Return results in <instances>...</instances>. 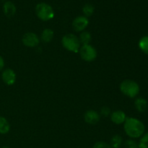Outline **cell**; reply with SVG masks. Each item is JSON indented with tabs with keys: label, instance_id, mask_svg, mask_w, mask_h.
Here are the masks:
<instances>
[{
	"label": "cell",
	"instance_id": "obj_1",
	"mask_svg": "<svg viewBox=\"0 0 148 148\" xmlns=\"http://www.w3.org/2000/svg\"><path fill=\"white\" fill-rule=\"evenodd\" d=\"M124 130L126 134L132 139L140 138L144 134L145 127L143 121L134 117L127 118L124 123Z\"/></svg>",
	"mask_w": 148,
	"mask_h": 148
},
{
	"label": "cell",
	"instance_id": "obj_2",
	"mask_svg": "<svg viewBox=\"0 0 148 148\" xmlns=\"http://www.w3.org/2000/svg\"><path fill=\"white\" fill-rule=\"evenodd\" d=\"M120 90L124 95L130 98H134L140 93L139 84L132 79H124L120 84Z\"/></svg>",
	"mask_w": 148,
	"mask_h": 148
},
{
	"label": "cell",
	"instance_id": "obj_3",
	"mask_svg": "<svg viewBox=\"0 0 148 148\" xmlns=\"http://www.w3.org/2000/svg\"><path fill=\"white\" fill-rule=\"evenodd\" d=\"M62 46L64 49L69 51L77 53L79 52L81 47V43L79 42V38L72 33H68L64 35L62 39Z\"/></svg>",
	"mask_w": 148,
	"mask_h": 148
},
{
	"label": "cell",
	"instance_id": "obj_4",
	"mask_svg": "<svg viewBox=\"0 0 148 148\" xmlns=\"http://www.w3.org/2000/svg\"><path fill=\"white\" fill-rule=\"evenodd\" d=\"M36 14L42 21H49L54 17V11L53 7L49 4L41 2L36 7Z\"/></svg>",
	"mask_w": 148,
	"mask_h": 148
},
{
	"label": "cell",
	"instance_id": "obj_5",
	"mask_svg": "<svg viewBox=\"0 0 148 148\" xmlns=\"http://www.w3.org/2000/svg\"><path fill=\"white\" fill-rule=\"evenodd\" d=\"M79 55L84 61L88 62H92L97 57V51L90 44L83 45L79 49Z\"/></svg>",
	"mask_w": 148,
	"mask_h": 148
},
{
	"label": "cell",
	"instance_id": "obj_6",
	"mask_svg": "<svg viewBox=\"0 0 148 148\" xmlns=\"http://www.w3.org/2000/svg\"><path fill=\"white\" fill-rule=\"evenodd\" d=\"M22 41L23 43L25 46L29 48H34L38 46L39 43H40V40H39V37L38 36L37 34L33 32H29V33H26L24 34L22 38Z\"/></svg>",
	"mask_w": 148,
	"mask_h": 148
},
{
	"label": "cell",
	"instance_id": "obj_7",
	"mask_svg": "<svg viewBox=\"0 0 148 148\" xmlns=\"http://www.w3.org/2000/svg\"><path fill=\"white\" fill-rule=\"evenodd\" d=\"M89 25V20L85 16H78L72 22V27L77 32H82Z\"/></svg>",
	"mask_w": 148,
	"mask_h": 148
},
{
	"label": "cell",
	"instance_id": "obj_8",
	"mask_svg": "<svg viewBox=\"0 0 148 148\" xmlns=\"http://www.w3.org/2000/svg\"><path fill=\"white\" fill-rule=\"evenodd\" d=\"M17 75L13 69L7 68L5 69L1 73V79L7 85H12L15 83Z\"/></svg>",
	"mask_w": 148,
	"mask_h": 148
},
{
	"label": "cell",
	"instance_id": "obj_9",
	"mask_svg": "<svg viewBox=\"0 0 148 148\" xmlns=\"http://www.w3.org/2000/svg\"><path fill=\"white\" fill-rule=\"evenodd\" d=\"M100 114L94 110H88L85 113L84 119L85 122L89 124H95L100 121Z\"/></svg>",
	"mask_w": 148,
	"mask_h": 148
},
{
	"label": "cell",
	"instance_id": "obj_10",
	"mask_svg": "<svg viewBox=\"0 0 148 148\" xmlns=\"http://www.w3.org/2000/svg\"><path fill=\"white\" fill-rule=\"evenodd\" d=\"M126 119H127L126 114L121 110H117V111H114L111 114V121L116 124H124Z\"/></svg>",
	"mask_w": 148,
	"mask_h": 148
},
{
	"label": "cell",
	"instance_id": "obj_11",
	"mask_svg": "<svg viewBox=\"0 0 148 148\" xmlns=\"http://www.w3.org/2000/svg\"><path fill=\"white\" fill-rule=\"evenodd\" d=\"M16 6L13 2L10 1H7L4 2L3 5V12L6 17H12L16 13Z\"/></svg>",
	"mask_w": 148,
	"mask_h": 148
},
{
	"label": "cell",
	"instance_id": "obj_12",
	"mask_svg": "<svg viewBox=\"0 0 148 148\" xmlns=\"http://www.w3.org/2000/svg\"><path fill=\"white\" fill-rule=\"evenodd\" d=\"M134 106L139 112H145V111H147L148 108V103L147 100L140 97L135 100Z\"/></svg>",
	"mask_w": 148,
	"mask_h": 148
},
{
	"label": "cell",
	"instance_id": "obj_13",
	"mask_svg": "<svg viewBox=\"0 0 148 148\" xmlns=\"http://www.w3.org/2000/svg\"><path fill=\"white\" fill-rule=\"evenodd\" d=\"M53 36H54V33L53 30L50 28H46L43 30L40 36V39L44 43H49L53 39Z\"/></svg>",
	"mask_w": 148,
	"mask_h": 148
},
{
	"label": "cell",
	"instance_id": "obj_14",
	"mask_svg": "<svg viewBox=\"0 0 148 148\" xmlns=\"http://www.w3.org/2000/svg\"><path fill=\"white\" fill-rule=\"evenodd\" d=\"M10 124L6 118L0 116V134H6L10 132Z\"/></svg>",
	"mask_w": 148,
	"mask_h": 148
},
{
	"label": "cell",
	"instance_id": "obj_15",
	"mask_svg": "<svg viewBox=\"0 0 148 148\" xmlns=\"http://www.w3.org/2000/svg\"><path fill=\"white\" fill-rule=\"evenodd\" d=\"M138 46L140 50L148 55V36H145L140 39L138 42Z\"/></svg>",
	"mask_w": 148,
	"mask_h": 148
},
{
	"label": "cell",
	"instance_id": "obj_16",
	"mask_svg": "<svg viewBox=\"0 0 148 148\" xmlns=\"http://www.w3.org/2000/svg\"><path fill=\"white\" fill-rule=\"evenodd\" d=\"M91 38H92V37H91V35L89 32L82 31L81 34L79 35V40L81 44H82V46H83V45L90 44L91 41Z\"/></svg>",
	"mask_w": 148,
	"mask_h": 148
},
{
	"label": "cell",
	"instance_id": "obj_17",
	"mask_svg": "<svg viewBox=\"0 0 148 148\" xmlns=\"http://www.w3.org/2000/svg\"><path fill=\"white\" fill-rule=\"evenodd\" d=\"M95 11V7L91 4H86L82 7V12H83L84 16L86 17H89L92 15Z\"/></svg>",
	"mask_w": 148,
	"mask_h": 148
},
{
	"label": "cell",
	"instance_id": "obj_18",
	"mask_svg": "<svg viewBox=\"0 0 148 148\" xmlns=\"http://www.w3.org/2000/svg\"><path fill=\"white\" fill-rule=\"evenodd\" d=\"M121 144H122V138L121 136L116 134L111 138L110 145L112 148H119L121 147Z\"/></svg>",
	"mask_w": 148,
	"mask_h": 148
},
{
	"label": "cell",
	"instance_id": "obj_19",
	"mask_svg": "<svg viewBox=\"0 0 148 148\" xmlns=\"http://www.w3.org/2000/svg\"><path fill=\"white\" fill-rule=\"evenodd\" d=\"M138 148H148V132L144 133V134L140 137Z\"/></svg>",
	"mask_w": 148,
	"mask_h": 148
},
{
	"label": "cell",
	"instance_id": "obj_20",
	"mask_svg": "<svg viewBox=\"0 0 148 148\" xmlns=\"http://www.w3.org/2000/svg\"><path fill=\"white\" fill-rule=\"evenodd\" d=\"M92 148H112V147H111V146L110 145V144H108V143H105V142L100 141V142H97L96 143H95V145H94Z\"/></svg>",
	"mask_w": 148,
	"mask_h": 148
},
{
	"label": "cell",
	"instance_id": "obj_21",
	"mask_svg": "<svg viewBox=\"0 0 148 148\" xmlns=\"http://www.w3.org/2000/svg\"><path fill=\"white\" fill-rule=\"evenodd\" d=\"M127 148H138V143L133 140H128L125 143Z\"/></svg>",
	"mask_w": 148,
	"mask_h": 148
},
{
	"label": "cell",
	"instance_id": "obj_22",
	"mask_svg": "<svg viewBox=\"0 0 148 148\" xmlns=\"http://www.w3.org/2000/svg\"><path fill=\"white\" fill-rule=\"evenodd\" d=\"M101 115L104 116H107L110 114V109L107 108V107H103V108H101Z\"/></svg>",
	"mask_w": 148,
	"mask_h": 148
},
{
	"label": "cell",
	"instance_id": "obj_23",
	"mask_svg": "<svg viewBox=\"0 0 148 148\" xmlns=\"http://www.w3.org/2000/svg\"><path fill=\"white\" fill-rule=\"evenodd\" d=\"M4 67V60L1 56H0V71L2 70Z\"/></svg>",
	"mask_w": 148,
	"mask_h": 148
},
{
	"label": "cell",
	"instance_id": "obj_24",
	"mask_svg": "<svg viewBox=\"0 0 148 148\" xmlns=\"http://www.w3.org/2000/svg\"><path fill=\"white\" fill-rule=\"evenodd\" d=\"M2 148H9L8 147H3Z\"/></svg>",
	"mask_w": 148,
	"mask_h": 148
}]
</instances>
